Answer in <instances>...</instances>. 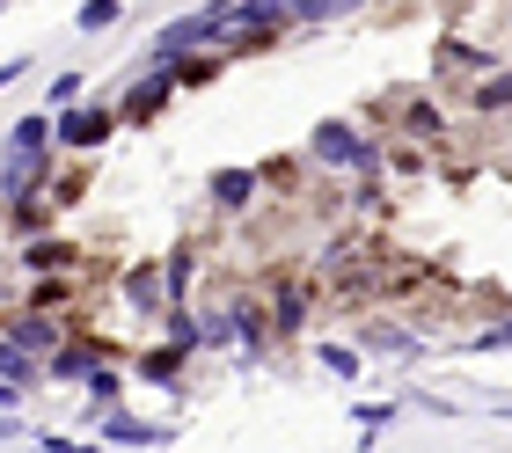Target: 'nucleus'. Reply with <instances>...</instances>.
Segmentation results:
<instances>
[{"mask_svg":"<svg viewBox=\"0 0 512 453\" xmlns=\"http://www.w3.org/2000/svg\"><path fill=\"white\" fill-rule=\"evenodd\" d=\"M227 37H235V0H205V8L176 15L154 30V59H198V52H220L227 59Z\"/></svg>","mask_w":512,"mask_h":453,"instance_id":"f257e3e1","label":"nucleus"},{"mask_svg":"<svg viewBox=\"0 0 512 453\" xmlns=\"http://www.w3.org/2000/svg\"><path fill=\"white\" fill-rule=\"evenodd\" d=\"M169 95H183V74H176L169 59H154L147 74H139V81L125 88V103H118V125H125V132H147L154 117L169 110Z\"/></svg>","mask_w":512,"mask_h":453,"instance_id":"f03ea898","label":"nucleus"},{"mask_svg":"<svg viewBox=\"0 0 512 453\" xmlns=\"http://www.w3.org/2000/svg\"><path fill=\"white\" fill-rule=\"evenodd\" d=\"M110 132H118V103H74L52 117L59 154H96V147H110Z\"/></svg>","mask_w":512,"mask_h":453,"instance_id":"7ed1b4c3","label":"nucleus"},{"mask_svg":"<svg viewBox=\"0 0 512 453\" xmlns=\"http://www.w3.org/2000/svg\"><path fill=\"white\" fill-rule=\"evenodd\" d=\"M366 139H374V132H359L352 117H322V125L308 132V154H315V169L352 176V169H359V154H366Z\"/></svg>","mask_w":512,"mask_h":453,"instance_id":"20e7f679","label":"nucleus"},{"mask_svg":"<svg viewBox=\"0 0 512 453\" xmlns=\"http://www.w3.org/2000/svg\"><path fill=\"white\" fill-rule=\"evenodd\" d=\"M96 439L103 446H125V453H161V446H176V424H154V417H132L125 402L96 424Z\"/></svg>","mask_w":512,"mask_h":453,"instance_id":"39448f33","label":"nucleus"},{"mask_svg":"<svg viewBox=\"0 0 512 453\" xmlns=\"http://www.w3.org/2000/svg\"><path fill=\"white\" fill-rule=\"evenodd\" d=\"M264 315H271V337H278V344L300 337V329H308V315H315V285H300V278H271Z\"/></svg>","mask_w":512,"mask_h":453,"instance_id":"423d86ee","label":"nucleus"},{"mask_svg":"<svg viewBox=\"0 0 512 453\" xmlns=\"http://www.w3.org/2000/svg\"><path fill=\"white\" fill-rule=\"evenodd\" d=\"M227 315H235V351H242V366H264L271 359V315H264V300H249V293H235L227 300Z\"/></svg>","mask_w":512,"mask_h":453,"instance_id":"0eeeda50","label":"nucleus"},{"mask_svg":"<svg viewBox=\"0 0 512 453\" xmlns=\"http://www.w3.org/2000/svg\"><path fill=\"white\" fill-rule=\"evenodd\" d=\"M118 300H125V315H169V285H161V264H125L118 278Z\"/></svg>","mask_w":512,"mask_h":453,"instance_id":"6e6552de","label":"nucleus"},{"mask_svg":"<svg viewBox=\"0 0 512 453\" xmlns=\"http://www.w3.org/2000/svg\"><path fill=\"white\" fill-rule=\"evenodd\" d=\"M0 329H8L22 351H37V359H52V351L66 344V315H37V307H15Z\"/></svg>","mask_w":512,"mask_h":453,"instance_id":"1a4fd4ad","label":"nucleus"},{"mask_svg":"<svg viewBox=\"0 0 512 453\" xmlns=\"http://www.w3.org/2000/svg\"><path fill=\"white\" fill-rule=\"evenodd\" d=\"M96 366H110L103 344H59L52 359H44V380H52V388H88V373H96Z\"/></svg>","mask_w":512,"mask_h":453,"instance_id":"9d476101","label":"nucleus"},{"mask_svg":"<svg viewBox=\"0 0 512 453\" xmlns=\"http://www.w3.org/2000/svg\"><path fill=\"white\" fill-rule=\"evenodd\" d=\"M256 190H264V176H256V169H213V176H205V198H213V212H249Z\"/></svg>","mask_w":512,"mask_h":453,"instance_id":"9b49d317","label":"nucleus"},{"mask_svg":"<svg viewBox=\"0 0 512 453\" xmlns=\"http://www.w3.org/2000/svg\"><path fill=\"white\" fill-rule=\"evenodd\" d=\"M183 366H191V351L169 344V337H161L154 351H139V359H132V373H139V380H154V388H169V395H183Z\"/></svg>","mask_w":512,"mask_h":453,"instance_id":"f8f14e48","label":"nucleus"},{"mask_svg":"<svg viewBox=\"0 0 512 453\" xmlns=\"http://www.w3.org/2000/svg\"><path fill=\"white\" fill-rule=\"evenodd\" d=\"M22 271H30V278H74V242H59V234L22 242Z\"/></svg>","mask_w":512,"mask_h":453,"instance_id":"ddd939ff","label":"nucleus"},{"mask_svg":"<svg viewBox=\"0 0 512 453\" xmlns=\"http://www.w3.org/2000/svg\"><path fill=\"white\" fill-rule=\"evenodd\" d=\"M395 132H410L417 147H432V139H447V117H439V103H425V95H403V103H395Z\"/></svg>","mask_w":512,"mask_h":453,"instance_id":"4468645a","label":"nucleus"},{"mask_svg":"<svg viewBox=\"0 0 512 453\" xmlns=\"http://www.w3.org/2000/svg\"><path fill=\"white\" fill-rule=\"evenodd\" d=\"M359 351H381V359H417L425 337L403 329V322H366V329H359Z\"/></svg>","mask_w":512,"mask_h":453,"instance_id":"2eb2a0df","label":"nucleus"},{"mask_svg":"<svg viewBox=\"0 0 512 453\" xmlns=\"http://www.w3.org/2000/svg\"><path fill=\"white\" fill-rule=\"evenodd\" d=\"M125 402V366H96L88 373V388H81V410H88V424H103L110 410Z\"/></svg>","mask_w":512,"mask_h":453,"instance_id":"dca6fc26","label":"nucleus"},{"mask_svg":"<svg viewBox=\"0 0 512 453\" xmlns=\"http://www.w3.org/2000/svg\"><path fill=\"white\" fill-rule=\"evenodd\" d=\"M161 285H169V307H191V285H198V249L191 242H176L161 256Z\"/></svg>","mask_w":512,"mask_h":453,"instance_id":"f3484780","label":"nucleus"},{"mask_svg":"<svg viewBox=\"0 0 512 453\" xmlns=\"http://www.w3.org/2000/svg\"><path fill=\"white\" fill-rule=\"evenodd\" d=\"M0 380H15L22 395L44 388V359H37V351H22V344L8 337V329H0Z\"/></svg>","mask_w":512,"mask_h":453,"instance_id":"a211bd4d","label":"nucleus"},{"mask_svg":"<svg viewBox=\"0 0 512 453\" xmlns=\"http://www.w3.org/2000/svg\"><path fill=\"white\" fill-rule=\"evenodd\" d=\"M469 110H476V117H505V110H512V66H498V74L469 81Z\"/></svg>","mask_w":512,"mask_h":453,"instance_id":"6ab92c4d","label":"nucleus"},{"mask_svg":"<svg viewBox=\"0 0 512 453\" xmlns=\"http://www.w3.org/2000/svg\"><path fill=\"white\" fill-rule=\"evenodd\" d=\"M8 147H15V154H52V147H59V139H52V110L15 117V125H8Z\"/></svg>","mask_w":512,"mask_h":453,"instance_id":"aec40b11","label":"nucleus"},{"mask_svg":"<svg viewBox=\"0 0 512 453\" xmlns=\"http://www.w3.org/2000/svg\"><path fill=\"white\" fill-rule=\"evenodd\" d=\"M22 307H37V315H66L74 307V278H30V300Z\"/></svg>","mask_w":512,"mask_h":453,"instance_id":"412c9836","label":"nucleus"},{"mask_svg":"<svg viewBox=\"0 0 512 453\" xmlns=\"http://www.w3.org/2000/svg\"><path fill=\"white\" fill-rule=\"evenodd\" d=\"M161 337H169V344H183V351H191V359H198V351H205L198 307H169V315H161Z\"/></svg>","mask_w":512,"mask_h":453,"instance_id":"4be33fe9","label":"nucleus"},{"mask_svg":"<svg viewBox=\"0 0 512 453\" xmlns=\"http://www.w3.org/2000/svg\"><path fill=\"white\" fill-rule=\"evenodd\" d=\"M359 8H374V0H293V22H344Z\"/></svg>","mask_w":512,"mask_h":453,"instance_id":"5701e85b","label":"nucleus"},{"mask_svg":"<svg viewBox=\"0 0 512 453\" xmlns=\"http://www.w3.org/2000/svg\"><path fill=\"white\" fill-rule=\"evenodd\" d=\"M198 329H205V351H235V315H227V300L198 307Z\"/></svg>","mask_w":512,"mask_h":453,"instance_id":"b1692460","label":"nucleus"},{"mask_svg":"<svg viewBox=\"0 0 512 453\" xmlns=\"http://www.w3.org/2000/svg\"><path fill=\"white\" fill-rule=\"evenodd\" d=\"M118 15H125V0H81V8H74V30L103 37V30H110V22H118Z\"/></svg>","mask_w":512,"mask_h":453,"instance_id":"393cba45","label":"nucleus"},{"mask_svg":"<svg viewBox=\"0 0 512 453\" xmlns=\"http://www.w3.org/2000/svg\"><path fill=\"white\" fill-rule=\"evenodd\" d=\"M322 373L359 380V373H366V351H359V344H322Z\"/></svg>","mask_w":512,"mask_h":453,"instance_id":"a878e982","label":"nucleus"},{"mask_svg":"<svg viewBox=\"0 0 512 453\" xmlns=\"http://www.w3.org/2000/svg\"><path fill=\"white\" fill-rule=\"evenodd\" d=\"M0 220H8L15 234H30V242H37V234H44V220H52V205H44V198H30V205H8Z\"/></svg>","mask_w":512,"mask_h":453,"instance_id":"bb28decb","label":"nucleus"},{"mask_svg":"<svg viewBox=\"0 0 512 453\" xmlns=\"http://www.w3.org/2000/svg\"><path fill=\"white\" fill-rule=\"evenodd\" d=\"M81 95H88V81H81V74H52V88H44V110L59 117V110H74Z\"/></svg>","mask_w":512,"mask_h":453,"instance_id":"cd10ccee","label":"nucleus"},{"mask_svg":"<svg viewBox=\"0 0 512 453\" xmlns=\"http://www.w3.org/2000/svg\"><path fill=\"white\" fill-rule=\"evenodd\" d=\"M381 205H388V183L381 176H352V212H359V220H374Z\"/></svg>","mask_w":512,"mask_h":453,"instance_id":"c85d7f7f","label":"nucleus"},{"mask_svg":"<svg viewBox=\"0 0 512 453\" xmlns=\"http://www.w3.org/2000/svg\"><path fill=\"white\" fill-rule=\"evenodd\" d=\"M395 410H403V402H352V424H359V432H388Z\"/></svg>","mask_w":512,"mask_h":453,"instance_id":"c756f323","label":"nucleus"},{"mask_svg":"<svg viewBox=\"0 0 512 453\" xmlns=\"http://www.w3.org/2000/svg\"><path fill=\"white\" fill-rule=\"evenodd\" d=\"M81 190H88V176H52L44 205H52V212H66V205H81Z\"/></svg>","mask_w":512,"mask_h":453,"instance_id":"7c9ffc66","label":"nucleus"},{"mask_svg":"<svg viewBox=\"0 0 512 453\" xmlns=\"http://www.w3.org/2000/svg\"><path fill=\"white\" fill-rule=\"evenodd\" d=\"M103 439H59V432H44V439H30V453H96Z\"/></svg>","mask_w":512,"mask_h":453,"instance_id":"2f4dec72","label":"nucleus"},{"mask_svg":"<svg viewBox=\"0 0 512 453\" xmlns=\"http://www.w3.org/2000/svg\"><path fill=\"white\" fill-rule=\"evenodd\" d=\"M476 351H512V315H498L491 329H483V337H476Z\"/></svg>","mask_w":512,"mask_h":453,"instance_id":"473e14b6","label":"nucleus"},{"mask_svg":"<svg viewBox=\"0 0 512 453\" xmlns=\"http://www.w3.org/2000/svg\"><path fill=\"white\" fill-rule=\"evenodd\" d=\"M30 66H37V59H30V52H15V59H8V66H0V88H15V81H22V74H30Z\"/></svg>","mask_w":512,"mask_h":453,"instance_id":"72a5a7b5","label":"nucleus"},{"mask_svg":"<svg viewBox=\"0 0 512 453\" xmlns=\"http://www.w3.org/2000/svg\"><path fill=\"white\" fill-rule=\"evenodd\" d=\"M0 417H22V388L15 380H0Z\"/></svg>","mask_w":512,"mask_h":453,"instance_id":"f704fd0d","label":"nucleus"}]
</instances>
